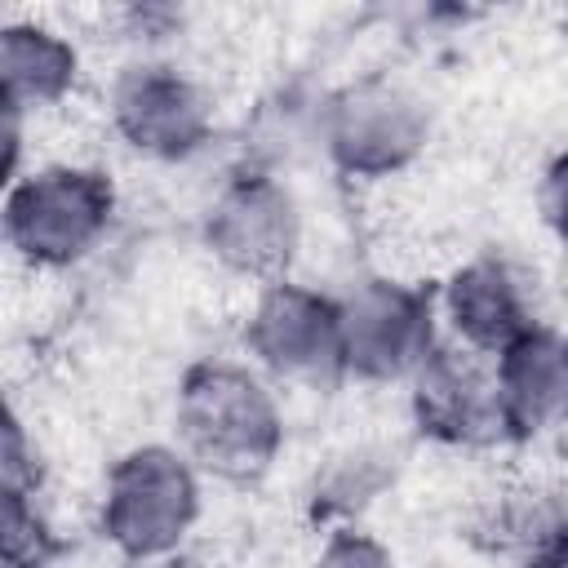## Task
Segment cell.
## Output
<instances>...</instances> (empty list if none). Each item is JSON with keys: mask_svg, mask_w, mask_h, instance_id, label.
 I'll return each mask as SVG.
<instances>
[{"mask_svg": "<svg viewBox=\"0 0 568 568\" xmlns=\"http://www.w3.org/2000/svg\"><path fill=\"white\" fill-rule=\"evenodd\" d=\"M532 568H568V510H559L555 524L532 541Z\"/></svg>", "mask_w": 568, "mask_h": 568, "instance_id": "9a60e30c", "label": "cell"}, {"mask_svg": "<svg viewBox=\"0 0 568 568\" xmlns=\"http://www.w3.org/2000/svg\"><path fill=\"white\" fill-rule=\"evenodd\" d=\"M532 204H537V217H541L546 235L568 253V142L546 155V164L537 173Z\"/></svg>", "mask_w": 568, "mask_h": 568, "instance_id": "5bb4252c", "label": "cell"}, {"mask_svg": "<svg viewBox=\"0 0 568 568\" xmlns=\"http://www.w3.org/2000/svg\"><path fill=\"white\" fill-rule=\"evenodd\" d=\"M488 368L506 444H537L568 430V328L537 320Z\"/></svg>", "mask_w": 568, "mask_h": 568, "instance_id": "30bf717a", "label": "cell"}, {"mask_svg": "<svg viewBox=\"0 0 568 568\" xmlns=\"http://www.w3.org/2000/svg\"><path fill=\"white\" fill-rule=\"evenodd\" d=\"M342 368L346 382L408 386L413 373L439 351L444 328L435 288L399 275H359L337 293Z\"/></svg>", "mask_w": 568, "mask_h": 568, "instance_id": "52a82bcc", "label": "cell"}, {"mask_svg": "<svg viewBox=\"0 0 568 568\" xmlns=\"http://www.w3.org/2000/svg\"><path fill=\"white\" fill-rule=\"evenodd\" d=\"M89 62L80 40L49 18H9L0 27V106L40 120L71 106L84 89Z\"/></svg>", "mask_w": 568, "mask_h": 568, "instance_id": "7c38bea8", "label": "cell"}, {"mask_svg": "<svg viewBox=\"0 0 568 568\" xmlns=\"http://www.w3.org/2000/svg\"><path fill=\"white\" fill-rule=\"evenodd\" d=\"M435 311L444 342L484 359H493L541 320L528 275L506 253H475L457 262L435 284Z\"/></svg>", "mask_w": 568, "mask_h": 568, "instance_id": "9c48e42d", "label": "cell"}, {"mask_svg": "<svg viewBox=\"0 0 568 568\" xmlns=\"http://www.w3.org/2000/svg\"><path fill=\"white\" fill-rule=\"evenodd\" d=\"M240 355L275 386L320 390L346 382L337 293L297 275L257 284L240 320Z\"/></svg>", "mask_w": 568, "mask_h": 568, "instance_id": "ba28073f", "label": "cell"}, {"mask_svg": "<svg viewBox=\"0 0 568 568\" xmlns=\"http://www.w3.org/2000/svg\"><path fill=\"white\" fill-rule=\"evenodd\" d=\"M306 568H404V564L377 532H368L359 524H333L320 537Z\"/></svg>", "mask_w": 568, "mask_h": 568, "instance_id": "4fadbf2b", "label": "cell"}, {"mask_svg": "<svg viewBox=\"0 0 568 568\" xmlns=\"http://www.w3.org/2000/svg\"><path fill=\"white\" fill-rule=\"evenodd\" d=\"M204 470L169 439L124 448L98 488L102 541L138 568L173 559L200 528Z\"/></svg>", "mask_w": 568, "mask_h": 568, "instance_id": "3957f363", "label": "cell"}, {"mask_svg": "<svg viewBox=\"0 0 568 568\" xmlns=\"http://www.w3.org/2000/svg\"><path fill=\"white\" fill-rule=\"evenodd\" d=\"M173 444L204 475L231 484L262 479L288 444L280 386L244 355L195 359L173 395Z\"/></svg>", "mask_w": 568, "mask_h": 568, "instance_id": "6da1fadb", "label": "cell"}, {"mask_svg": "<svg viewBox=\"0 0 568 568\" xmlns=\"http://www.w3.org/2000/svg\"><path fill=\"white\" fill-rule=\"evenodd\" d=\"M315 138L342 178L390 182L417 169L430 151L435 106L408 75L364 71L320 102Z\"/></svg>", "mask_w": 568, "mask_h": 568, "instance_id": "277c9868", "label": "cell"}, {"mask_svg": "<svg viewBox=\"0 0 568 568\" xmlns=\"http://www.w3.org/2000/svg\"><path fill=\"white\" fill-rule=\"evenodd\" d=\"M120 217V186L89 160H31L4 182L0 226L9 253L31 271L89 262Z\"/></svg>", "mask_w": 568, "mask_h": 568, "instance_id": "7a4b0ae2", "label": "cell"}, {"mask_svg": "<svg viewBox=\"0 0 568 568\" xmlns=\"http://www.w3.org/2000/svg\"><path fill=\"white\" fill-rule=\"evenodd\" d=\"M200 244L226 271L257 284L293 275L306 244V204L271 164H244L217 182L200 213Z\"/></svg>", "mask_w": 568, "mask_h": 568, "instance_id": "5b68a950", "label": "cell"}, {"mask_svg": "<svg viewBox=\"0 0 568 568\" xmlns=\"http://www.w3.org/2000/svg\"><path fill=\"white\" fill-rule=\"evenodd\" d=\"M106 129L146 160L182 164L217 138V98L169 53H133L106 80Z\"/></svg>", "mask_w": 568, "mask_h": 568, "instance_id": "8992f818", "label": "cell"}, {"mask_svg": "<svg viewBox=\"0 0 568 568\" xmlns=\"http://www.w3.org/2000/svg\"><path fill=\"white\" fill-rule=\"evenodd\" d=\"M408 408H413V422L439 444H453V448L506 444L488 359L453 342H439V351L413 373Z\"/></svg>", "mask_w": 568, "mask_h": 568, "instance_id": "8fae6325", "label": "cell"}]
</instances>
